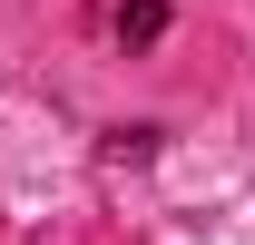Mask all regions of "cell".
<instances>
[{"mask_svg":"<svg viewBox=\"0 0 255 245\" xmlns=\"http://www.w3.org/2000/svg\"><path fill=\"white\" fill-rule=\"evenodd\" d=\"M157 30H167V0H128V10H118V39H128V49H147Z\"/></svg>","mask_w":255,"mask_h":245,"instance_id":"cell-1","label":"cell"}]
</instances>
